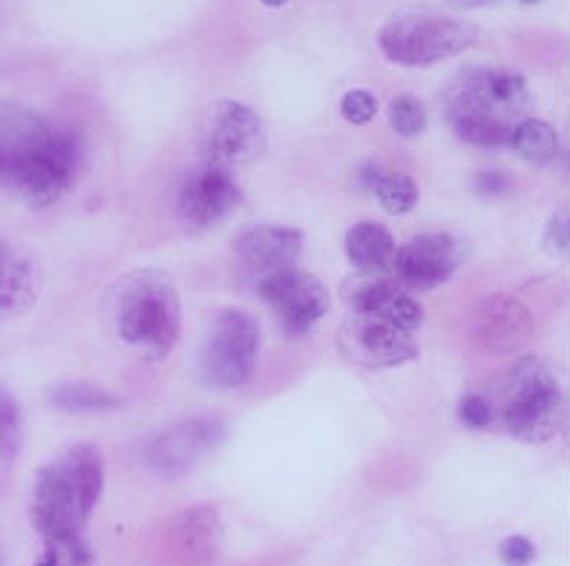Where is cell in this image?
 Returning a JSON list of instances; mask_svg holds the SVG:
<instances>
[{
    "label": "cell",
    "mask_w": 570,
    "mask_h": 566,
    "mask_svg": "<svg viewBox=\"0 0 570 566\" xmlns=\"http://www.w3.org/2000/svg\"><path fill=\"white\" fill-rule=\"evenodd\" d=\"M234 254L254 274L294 268L303 254V234L285 225H250L234 239Z\"/></svg>",
    "instance_id": "15"
},
{
    "label": "cell",
    "mask_w": 570,
    "mask_h": 566,
    "mask_svg": "<svg viewBox=\"0 0 570 566\" xmlns=\"http://www.w3.org/2000/svg\"><path fill=\"white\" fill-rule=\"evenodd\" d=\"M112 325L127 346L147 357H165L181 334V302L174 279L161 270H132L110 299Z\"/></svg>",
    "instance_id": "4"
},
{
    "label": "cell",
    "mask_w": 570,
    "mask_h": 566,
    "mask_svg": "<svg viewBox=\"0 0 570 566\" xmlns=\"http://www.w3.org/2000/svg\"><path fill=\"white\" fill-rule=\"evenodd\" d=\"M259 322L239 308L216 317L214 334L203 354L205 383L216 388H239L250 380L259 354Z\"/></svg>",
    "instance_id": "7"
},
{
    "label": "cell",
    "mask_w": 570,
    "mask_h": 566,
    "mask_svg": "<svg viewBox=\"0 0 570 566\" xmlns=\"http://www.w3.org/2000/svg\"><path fill=\"white\" fill-rule=\"evenodd\" d=\"M381 52L401 67H432L475 43V27L455 14L410 9L383 23Z\"/></svg>",
    "instance_id": "6"
},
{
    "label": "cell",
    "mask_w": 570,
    "mask_h": 566,
    "mask_svg": "<svg viewBox=\"0 0 570 566\" xmlns=\"http://www.w3.org/2000/svg\"><path fill=\"white\" fill-rule=\"evenodd\" d=\"M459 417L470 428H488L493 423V406L479 394H466L459 403Z\"/></svg>",
    "instance_id": "28"
},
{
    "label": "cell",
    "mask_w": 570,
    "mask_h": 566,
    "mask_svg": "<svg viewBox=\"0 0 570 566\" xmlns=\"http://www.w3.org/2000/svg\"><path fill=\"white\" fill-rule=\"evenodd\" d=\"M23 443V417L21 406L7 388H0V457L14 460Z\"/></svg>",
    "instance_id": "23"
},
{
    "label": "cell",
    "mask_w": 570,
    "mask_h": 566,
    "mask_svg": "<svg viewBox=\"0 0 570 566\" xmlns=\"http://www.w3.org/2000/svg\"><path fill=\"white\" fill-rule=\"evenodd\" d=\"M101 489L105 460L90 443L72 446L61 460L43 466L32 491V520L41 538H81Z\"/></svg>",
    "instance_id": "3"
},
{
    "label": "cell",
    "mask_w": 570,
    "mask_h": 566,
    "mask_svg": "<svg viewBox=\"0 0 570 566\" xmlns=\"http://www.w3.org/2000/svg\"><path fill=\"white\" fill-rule=\"evenodd\" d=\"M49 400L67 415H110L125 406L119 394H110L90 383H63V386L52 388Z\"/></svg>",
    "instance_id": "20"
},
{
    "label": "cell",
    "mask_w": 570,
    "mask_h": 566,
    "mask_svg": "<svg viewBox=\"0 0 570 566\" xmlns=\"http://www.w3.org/2000/svg\"><path fill=\"white\" fill-rule=\"evenodd\" d=\"M501 420L515 440L548 443L568 420V400L539 357L515 359L501 386Z\"/></svg>",
    "instance_id": "5"
},
{
    "label": "cell",
    "mask_w": 570,
    "mask_h": 566,
    "mask_svg": "<svg viewBox=\"0 0 570 566\" xmlns=\"http://www.w3.org/2000/svg\"><path fill=\"white\" fill-rule=\"evenodd\" d=\"M265 152V125L257 112L243 101L225 98L210 112L205 156L208 165L219 170H243L250 167Z\"/></svg>",
    "instance_id": "8"
},
{
    "label": "cell",
    "mask_w": 570,
    "mask_h": 566,
    "mask_svg": "<svg viewBox=\"0 0 570 566\" xmlns=\"http://www.w3.org/2000/svg\"><path fill=\"white\" fill-rule=\"evenodd\" d=\"M464 248L450 234H421L395 250L392 268L406 288L432 290L459 270Z\"/></svg>",
    "instance_id": "14"
},
{
    "label": "cell",
    "mask_w": 570,
    "mask_h": 566,
    "mask_svg": "<svg viewBox=\"0 0 570 566\" xmlns=\"http://www.w3.org/2000/svg\"><path fill=\"white\" fill-rule=\"evenodd\" d=\"M395 250L397 245L392 234L377 221H357L346 234L348 262L366 274H383L386 268H392Z\"/></svg>",
    "instance_id": "18"
},
{
    "label": "cell",
    "mask_w": 570,
    "mask_h": 566,
    "mask_svg": "<svg viewBox=\"0 0 570 566\" xmlns=\"http://www.w3.org/2000/svg\"><path fill=\"white\" fill-rule=\"evenodd\" d=\"M0 566H3V564H0Z\"/></svg>",
    "instance_id": "35"
},
{
    "label": "cell",
    "mask_w": 570,
    "mask_h": 566,
    "mask_svg": "<svg viewBox=\"0 0 570 566\" xmlns=\"http://www.w3.org/2000/svg\"><path fill=\"white\" fill-rule=\"evenodd\" d=\"M341 116L348 125H368L377 116V98L368 90H348L341 101Z\"/></svg>",
    "instance_id": "27"
},
{
    "label": "cell",
    "mask_w": 570,
    "mask_h": 566,
    "mask_svg": "<svg viewBox=\"0 0 570 566\" xmlns=\"http://www.w3.org/2000/svg\"><path fill=\"white\" fill-rule=\"evenodd\" d=\"M223 540V518L214 504L190 506L174 520L170 549L179 566H210Z\"/></svg>",
    "instance_id": "16"
},
{
    "label": "cell",
    "mask_w": 570,
    "mask_h": 566,
    "mask_svg": "<svg viewBox=\"0 0 570 566\" xmlns=\"http://www.w3.org/2000/svg\"><path fill=\"white\" fill-rule=\"evenodd\" d=\"M544 242L557 256L568 254V219L564 216H557V219L548 225V234H544Z\"/></svg>",
    "instance_id": "30"
},
{
    "label": "cell",
    "mask_w": 570,
    "mask_h": 566,
    "mask_svg": "<svg viewBox=\"0 0 570 566\" xmlns=\"http://www.w3.org/2000/svg\"><path fill=\"white\" fill-rule=\"evenodd\" d=\"M377 317L390 319V322H395L397 328H406V331L415 334L421 325H424V308L415 302V299L406 294V290H401L395 285V288L386 294V299H383L381 305H377L375 311Z\"/></svg>",
    "instance_id": "24"
},
{
    "label": "cell",
    "mask_w": 570,
    "mask_h": 566,
    "mask_svg": "<svg viewBox=\"0 0 570 566\" xmlns=\"http://www.w3.org/2000/svg\"><path fill=\"white\" fill-rule=\"evenodd\" d=\"M508 187H510V179L508 176H501V173H479L475 176V190H479L481 196H501V193H508Z\"/></svg>",
    "instance_id": "31"
},
{
    "label": "cell",
    "mask_w": 570,
    "mask_h": 566,
    "mask_svg": "<svg viewBox=\"0 0 570 566\" xmlns=\"http://www.w3.org/2000/svg\"><path fill=\"white\" fill-rule=\"evenodd\" d=\"M259 3H263V7H268V9H279V7H285L288 0H259Z\"/></svg>",
    "instance_id": "33"
},
{
    "label": "cell",
    "mask_w": 570,
    "mask_h": 566,
    "mask_svg": "<svg viewBox=\"0 0 570 566\" xmlns=\"http://www.w3.org/2000/svg\"><path fill=\"white\" fill-rule=\"evenodd\" d=\"M455 7H484V3H493V0H452Z\"/></svg>",
    "instance_id": "32"
},
{
    "label": "cell",
    "mask_w": 570,
    "mask_h": 566,
    "mask_svg": "<svg viewBox=\"0 0 570 566\" xmlns=\"http://www.w3.org/2000/svg\"><path fill=\"white\" fill-rule=\"evenodd\" d=\"M522 3H539V0H522Z\"/></svg>",
    "instance_id": "34"
},
{
    "label": "cell",
    "mask_w": 570,
    "mask_h": 566,
    "mask_svg": "<svg viewBox=\"0 0 570 566\" xmlns=\"http://www.w3.org/2000/svg\"><path fill=\"white\" fill-rule=\"evenodd\" d=\"M259 297L272 305L285 331L303 334L328 311V290L308 270L294 268L265 274L259 282Z\"/></svg>",
    "instance_id": "11"
},
{
    "label": "cell",
    "mask_w": 570,
    "mask_h": 566,
    "mask_svg": "<svg viewBox=\"0 0 570 566\" xmlns=\"http://www.w3.org/2000/svg\"><path fill=\"white\" fill-rule=\"evenodd\" d=\"M372 193L381 199V205L390 214H410L417 205V185L406 173H386V170H381Z\"/></svg>",
    "instance_id": "22"
},
{
    "label": "cell",
    "mask_w": 570,
    "mask_h": 566,
    "mask_svg": "<svg viewBox=\"0 0 570 566\" xmlns=\"http://www.w3.org/2000/svg\"><path fill=\"white\" fill-rule=\"evenodd\" d=\"M41 290L43 274L36 256L0 242V322L27 314L38 302Z\"/></svg>",
    "instance_id": "17"
},
{
    "label": "cell",
    "mask_w": 570,
    "mask_h": 566,
    "mask_svg": "<svg viewBox=\"0 0 570 566\" xmlns=\"http://www.w3.org/2000/svg\"><path fill=\"white\" fill-rule=\"evenodd\" d=\"M470 334H473L475 346L484 351H519L533 337V317L522 299L510 297V294H488L473 305Z\"/></svg>",
    "instance_id": "13"
},
{
    "label": "cell",
    "mask_w": 570,
    "mask_h": 566,
    "mask_svg": "<svg viewBox=\"0 0 570 566\" xmlns=\"http://www.w3.org/2000/svg\"><path fill=\"white\" fill-rule=\"evenodd\" d=\"M243 193L228 170L205 165L185 179L176 199V214L190 230H210L223 225L239 208Z\"/></svg>",
    "instance_id": "12"
},
{
    "label": "cell",
    "mask_w": 570,
    "mask_h": 566,
    "mask_svg": "<svg viewBox=\"0 0 570 566\" xmlns=\"http://www.w3.org/2000/svg\"><path fill=\"white\" fill-rule=\"evenodd\" d=\"M530 90L522 72L464 70L446 87L444 112L459 139L475 147L508 145L510 136L528 118Z\"/></svg>",
    "instance_id": "2"
},
{
    "label": "cell",
    "mask_w": 570,
    "mask_h": 566,
    "mask_svg": "<svg viewBox=\"0 0 570 566\" xmlns=\"http://www.w3.org/2000/svg\"><path fill=\"white\" fill-rule=\"evenodd\" d=\"M390 125L397 136L415 139L426 130V110L421 98L415 96H397L390 107Z\"/></svg>",
    "instance_id": "26"
},
{
    "label": "cell",
    "mask_w": 570,
    "mask_h": 566,
    "mask_svg": "<svg viewBox=\"0 0 570 566\" xmlns=\"http://www.w3.org/2000/svg\"><path fill=\"white\" fill-rule=\"evenodd\" d=\"M499 553L508 566H528L535 558V546L522 535H513V538H504Z\"/></svg>",
    "instance_id": "29"
},
{
    "label": "cell",
    "mask_w": 570,
    "mask_h": 566,
    "mask_svg": "<svg viewBox=\"0 0 570 566\" xmlns=\"http://www.w3.org/2000/svg\"><path fill=\"white\" fill-rule=\"evenodd\" d=\"M225 443V426L214 417L176 423L145 443V463L161 477H181L196 469Z\"/></svg>",
    "instance_id": "9"
},
{
    "label": "cell",
    "mask_w": 570,
    "mask_h": 566,
    "mask_svg": "<svg viewBox=\"0 0 570 566\" xmlns=\"http://www.w3.org/2000/svg\"><path fill=\"white\" fill-rule=\"evenodd\" d=\"M341 348L348 359L366 368H397L417 357L415 334L377 314L348 311L341 325Z\"/></svg>",
    "instance_id": "10"
},
{
    "label": "cell",
    "mask_w": 570,
    "mask_h": 566,
    "mask_svg": "<svg viewBox=\"0 0 570 566\" xmlns=\"http://www.w3.org/2000/svg\"><path fill=\"white\" fill-rule=\"evenodd\" d=\"M508 145L533 167H553L562 159L557 130L542 118H524L522 125L513 130Z\"/></svg>",
    "instance_id": "19"
},
{
    "label": "cell",
    "mask_w": 570,
    "mask_h": 566,
    "mask_svg": "<svg viewBox=\"0 0 570 566\" xmlns=\"http://www.w3.org/2000/svg\"><path fill=\"white\" fill-rule=\"evenodd\" d=\"M392 288H395V285H392L390 279H383L381 274H366V270H361L355 279H348V282L343 285V299H346L348 311L372 314L377 305L386 299V294H390Z\"/></svg>",
    "instance_id": "21"
},
{
    "label": "cell",
    "mask_w": 570,
    "mask_h": 566,
    "mask_svg": "<svg viewBox=\"0 0 570 566\" xmlns=\"http://www.w3.org/2000/svg\"><path fill=\"white\" fill-rule=\"evenodd\" d=\"M92 560L87 538H56L43 540L41 560L36 566H87Z\"/></svg>",
    "instance_id": "25"
},
{
    "label": "cell",
    "mask_w": 570,
    "mask_h": 566,
    "mask_svg": "<svg viewBox=\"0 0 570 566\" xmlns=\"http://www.w3.org/2000/svg\"><path fill=\"white\" fill-rule=\"evenodd\" d=\"M81 165V139L36 110L0 105V187L32 208H47L67 193Z\"/></svg>",
    "instance_id": "1"
}]
</instances>
